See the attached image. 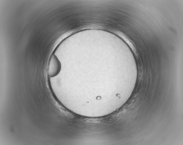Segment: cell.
<instances>
[{
	"mask_svg": "<svg viewBox=\"0 0 183 145\" xmlns=\"http://www.w3.org/2000/svg\"><path fill=\"white\" fill-rule=\"evenodd\" d=\"M61 68V63L54 54H53L49 60L47 68V75L50 77H54L60 72Z\"/></svg>",
	"mask_w": 183,
	"mask_h": 145,
	"instance_id": "1",
	"label": "cell"
}]
</instances>
